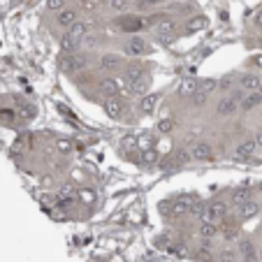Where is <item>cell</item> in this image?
<instances>
[{"label": "cell", "mask_w": 262, "mask_h": 262, "mask_svg": "<svg viewBox=\"0 0 262 262\" xmlns=\"http://www.w3.org/2000/svg\"><path fill=\"white\" fill-rule=\"evenodd\" d=\"M151 51V44L149 40L140 33H135V35H128V40L123 42L121 47V53L125 58H140V56H146Z\"/></svg>", "instance_id": "obj_1"}, {"label": "cell", "mask_w": 262, "mask_h": 262, "mask_svg": "<svg viewBox=\"0 0 262 262\" xmlns=\"http://www.w3.org/2000/svg\"><path fill=\"white\" fill-rule=\"evenodd\" d=\"M88 65V56L81 51H74V53H61V58H58V68H61L63 72H81L86 70Z\"/></svg>", "instance_id": "obj_2"}, {"label": "cell", "mask_w": 262, "mask_h": 262, "mask_svg": "<svg viewBox=\"0 0 262 262\" xmlns=\"http://www.w3.org/2000/svg\"><path fill=\"white\" fill-rule=\"evenodd\" d=\"M116 26H119V30H123V33H128V35H135V33H140L142 28H146V19L140 17V14H121V19L116 21Z\"/></svg>", "instance_id": "obj_3"}, {"label": "cell", "mask_w": 262, "mask_h": 262, "mask_svg": "<svg viewBox=\"0 0 262 262\" xmlns=\"http://www.w3.org/2000/svg\"><path fill=\"white\" fill-rule=\"evenodd\" d=\"M100 68L105 72H123L125 68V56L116 51H107L100 56Z\"/></svg>", "instance_id": "obj_4"}, {"label": "cell", "mask_w": 262, "mask_h": 262, "mask_svg": "<svg viewBox=\"0 0 262 262\" xmlns=\"http://www.w3.org/2000/svg\"><path fill=\"white\" fill-rule=\"evenodd\" d=\"M260 211H262V202L251 197L248 202H244L241 207H237L235 209V218L241 223V220H248V218H253V216H258Z\"/></svg>", "instance_id": "obj_5"}, {"label": "cell", "mask_w": 262, "mask_h": 262, "mask_svg": "<svg viewBox=\"0 0 262 262\" xmlns=\"http://www.w3.org/2000/svg\"><path fill=\"white\" fill-rule=\"evenodd\" d=\"M74 21H79V7H63L61 12H56V26L61 30H70Z\"/></svg>", "instance_id": "obj_6"}, {"label": "cell", "mask_w": 262, "mask_h": 262, "mask_svg": "<svg viewBox=\"0 0 262 262\" xmlns=\"http://www.w3.org/2000/svg\"><path fill=\"white\" fill-rule=\"evenodd\" d=\"M239 112H241V109H239V102H237L232 95H223L218 102H216V114H218V116H227V119H230V116H237Z\"/></svg>", "instance_id": "obj_7"}, {"label": "cell", "mask_w": 262, "mask_h": 262, "mask_svg": "<svg viewBox=\"0 0 262 262\" xmlns=\"http://www.w3.org/2000/svg\"><path fill=\"white\" fill-rule=\"evenodd\" d=\"M158 102H160V93H146V95L140 97V102H137V112L140 116H149L158 109Z\"/></svg>", "instance_id": "obj_8"}, {"label": "cell", "mask_w": 262, "mask_h": 262, "mask_svg": "<svg viewBox=\"0 0 262 262\" xmlns=\"http://www.w3.org/2000/svg\"><path fill=\"white\" fill-rule=\"evenodd\" d=\"M191 156L192 160H197V163H209V160H214V146H211L209 142H197L195 146L191 149Z\"/></svg>", "instance_id": "obj_9"}, {"label": "cell", "mask_w": 262, "mask_h": 262, "mask_svg": "<svg viewBox=\"0 0 262 262\" xmlns=\"http://www.w3.org/2000/svg\"><path fill=\"white\" fill-rule=\"evenodd\" d=\"M102 109L109 119H121L123 114H125V107H123L121 97L119 95H112V97H105V102H102Z\"/></svg>", "instance_id": "obj_10"}, {"label": "cell", "mask_w": 262, "mask_h": 262, "mask_svg": "<svg viewBox=\"0 0 262 262\" xmlns=\"http://www.w3.org/2000/svg\"><path fill=\"white\" fill-rule=\"evenodd\" d=\"M149 88H151V74H144V77L135 79V81L128 84V93H130L132 97H142L149 93Z\"/></svg>", "instance_id": "obj_11"}, {"label": "cell", "mask_w": 262, "mask_h": 262, "mask_svg": "<svg viewBox=\"0 0 262 262\" xmlns=\"http://www.w3.org/2000/svg\"><path fill=\"white\" fill-rule=\"evenodd\" d=\"M251 197H253V188H248V186H239V188H235L232 195H230V204H232V209H237V207H241V204L248 202Z\"/></svg>", "instance_id": "obj_12"}, {"label": "cell", "mask_w": 262, "mask_h": 262, "mask_svg": "<svg viewBox=\"0 0 262 262\" xmlns=\"http://www.w3.org/2000/svg\"><path fill=\"white\" fill-rule=\"evenodd\" d=\"M81 42H84V40L74 37L70 30H63V35H61V51H65V53L79 51V49H81Z\"/></svg>", "instance_id": "obj_13"}, {"label": "cell", "mask_w": 262, "mask_h": 262, "mask_svg": "<svg viewBox=\"0 0 262 262\" xmlns=\"http://www.w3.org/2000/svg\"><path fill=\"white\" fill-rule=\"evenodd\" d=\"M237 84H239V88H244L246 93H253V91H258V88H260L262 77H260V74L248 72V74H241V77L237 79Z\"/></svg>", "instance_id": "obj_14"}, {"label": "cell", "mask_w": 262, "mask_h": 262, "mask_svg": "<svg viewBox=\"0 0 262 262\" xmlns=\"http://www.w3.org/2000/svg\"><path fill=\"white\" fill-rule=\"evenodd\" d=\"M211 204V209H214V216H216V220H225V218H230L232 216V204H230V200H214V202H209Z\"/></svg>", "instance_id": "obj_15"}, {"label": "cell", "mask_w": 262, "mask_h": 262, "mask_svg": "<svg viewBox=\"0 0 262 262\" xmlns=\"http://www.w3.org/2000/svg\"><path fill=\"white\" fill-rule=\"evenodd\" d=\"M239 255H241V260L244 262H260V251H255L253 241H239Z\"/></svg>", "instance_id": "obj_16"}, {"label": "cell", "mask_w": 262, "mask_h": 262, "mask_svg": "<svg viewBox=\"0 0 262 262\" xmlns=\"http://www.w3.org/2000/svg\"><path fill=\"white\" fill-rule=\"evenodd\" d=\"M209 26V19L204 17V14H195V17L186 19V33L188 35H192V33H200V30H204V28Z\"/></svg>", "instance_id": "obj_17"}, {"label": "cell", "mask_w": 262, "mask_h": 262, "mask_svg": "<svg viewBox=\"0 0 262 262\" xmlns=\"http://www.w3.org/2000/svg\"><path fill=\"white\" fill-rule=\"evenodd\" d=\"M97 91H100L105 97L119 95V81H116L114 77H102L100 81H97Z\"/></svg>", "instance_id": "obj_18"}, {"label": "cell", "mask_w": 262, "mask_h": 262, "mask_svg": "<svg viewBox=\"0 0 262 262\" xmlns=\"http://www.w3.org/2000/svg\"><path fill=\"white\" fill-rule=\"evenodd\" d=\"M153 30H156V37H163V35H176V21H174V19L163 17V19H160V21L156 24V26H153Z\"/></svg>", "instance_id": "obj_19"}, {"label": "cell", "mask_w": 262, "mask_h": 262, "mask_svg": "<svg viewBox=\"0 0 262 262\" xmlns=\"http://www.w3.org/2000/svg\"><path fill=\"white\" fill-rule=\"evenodd\" d=\"M260 105H262V95L258 93V91H253V93H246V97L239 102V109H241V114H248Z\"/></svg>", "instance_id": "obj_20"}, {"label": "cell", "mask_w": 262, "mask_h": 262, "mask_svg": "<svg viewBox=\"0 0 262 262\" xmlns=\"http://www.w3.org/2000/svg\"><path fill=\"white\" fill-rule=\"evenodd\" d=\"M144 74H149V70H146L144 65H140V63H130V65H125V68H123V77H125L128 84L135 81V79L144 77Z\"/></svg>", "instance_id": "obj_21"}, {"label": "cell", "mask_w": 262, "mask_h": 262, "mask_svg": "<svg viewBox=\"0 0 262 262\" xmlns=\"http://www.w3.org/2000/svg\"><path fill=\"white\" fill-rule=\"evenodd\" d=\"M197 88H200V81L195 77H184L181 79V86H179V95L184 97H192L197 93Z\"/></svg>", "instance_id": "obj_22"}, {"label": "cell", "mask_w": 262, "mask_h": 262, "mask_svg": "<svg viewBox=\"0 0 262 262\" xmlns=\"http://www.w3.org/2000/svg\"><path fill=\"white\" fill-rule=\"evenodd\" d=\"M191 209H192V204L188 200H179V202H174V204H169V214H172L174 218L191 216Z\"/></svg>", "instance_id": "obj_23"}, {"label": "cell", "mask_w": 262, "mask_h": 262, "mask_svg": "<svg viewBox=\"0 0 262 262\" xmlns=\"http://www.w3.org/2000/svg\"><path fill=\"white\" fill-rule=\"evenodd\" d=\"M237 158H253L255 151H258V144H255V140H246L241 142V144H237Z\"/></svg>", "instance_id": "obj_24"}, {"label": "cell", "mask_w": 262, "mask_h": 262, "mask_svg": "<svg viewBox=\"0 0 262 262\" xmlns=\"http://www.w3.org/2000/svg\"><path fill=\"white\" fill-rule=\"evenodd\" d=\"M107 7L114 14H128L132 7V0H107Z\"/></svg>", "instance_id": "obj_25"}, {"label": "cell", "mask_w": 262, "mask_h": 262, "mask_svg": "<svg viewBox=\"0 0 262 262\" xmlns=\"http://www.w3.org/2000/svg\"><path fill=\"white\" fill-rule=\"evenodd\" d=\"M197 235L202 239H214V237L218 235V223H200L197 225Z\"/></svg>", "instance_id": "obj_26"}, {"label": "cell", "mask_w": 262, "mask_h": 262, "mask_svg": "<svg viewBox=\"0 0 262 262\" xmlns=\"http://www.w3.org/2000/svg\"><path fill=\"white\" fill-rule=\"evenodd\" d=\"M197 91H202L204 95H211V93H216V91H218V79L204 77V81H200V88H197Z\"/></svg>", "instance_id": "obj_27"}, {"label": "cell", "mask_w": 262, "mask_h": 262, "mask_svg": "<svg viewBox=\"0 0 262 262\" xmlns=\"http://www.w3.org/2000/svg\"><path fill=\"white\" fill-rule=\"evenodd\" d=\"M70 33L74 37H79V40H84L88 35V21H74L70 26Z\"/></svg>", "instance_id": "obj_28"}, {"label": "cell", "mask_w": 262, "mask_h": 262, "mask_svg": "<svg viewBox=\"0 0 262 262\" xmlns=\"http://www.w3.org/2000/svg\"><path fill=\"white\" fill-rule=\"evenodd\" d=\"M191 160H192V156L186 149H176L174 151V165L176 167H184L186 163H191Z\"/></svg>", "instance_id": "obj_29"}, {"label": "cell", "mask_w": 262, "mask_h": 262, "mask_svg": "<svg viewBox=\"0 0 262 262\" xmlns=\"http://www.w3.org/2000/svg\"><path fill=\"white\" fill-rule=\"evenodd\" d=\"M53 149L58 151L61 156H70L74 146H72V142H70V140H56V144H53Z\"/></svg>", "instance_id": "obj_30"}, {"label": "cell", "mask_w": 262, "mask_h": 262, "mask_svg": "<svg viewBox=\"0 0 262 262\" xmlns=\"http://www.w3.org/2000/svg\"><path fill=\"white\" fill-rule=\"evenodd\" d=\"M232 86H235V77H223L218 79V91H223V93H230L232 91Z\"/></svg>", "instance_id": "obj_31"}, {"label": "cell", "mask_w": 262, "mask_h": 262, "mask_svg": "<svg viewBox=\"0 0 262 262\" xmlns=\"http://www.w3.org/2000/svg\"><path fill=\"white\" fill-rule=\"evenodd\" d=\"M167 0H142L140 2V9H156V7H163Z\"/></svg>", "instance_id": "obj_32"}, {"label": "cell", "mask_w": 262, "mask_h": 262, "mask_svg": "<svg viewBox=\"0 0 262 262\" xmlns=\"http://www.w3.org/2000/svg\"><path fill=\"white\" fill-rule=\"evenodd\" d=\"M172 128H174V121L167 116V119H163V121L158 123V132H172Z\"/></svg>", "instance_id": "obj_33"}, {"label": "cell", "mask_w": 262, "mask_h": 262, "mask_svg": "<svg viewBox=\"0 0 262 262\" xmlns=\"http://www.w3.org/2000/svg\"><path fill=\"white\" fill-rule=\"evenodd\" d=\"M63 7H68L65 0H47V9H51V12H61Z\"/></svg>", "instance_id": "obj_34"}, {"label": "cell", "mask_w": 262, "mask_h": 262, "mask_svg": "<svg viewBox=\"0 0 262 262\" xmlns=\"http://www.w3.org/2000/svg\"><path fill=\"white\" fill-rule=\"evenodd\" d=\"M158 160V153L156 151H144V153H142V163H149V165H153V163H156Z\"/></svg>", "instance_id": "obj_35"}, {"label": "cell", "mask_w": 262, "mask_h": 262, "mask_svg": "<svg viewBox=\"0 0 262 262\" xmlns=\"http://www.w3.org/2000/svg\"><path fill=\"white\" fill-rule=\"evenodd\" d=\"M207 97H209V95H204L202 91H197L191 100H192V105H195V107H202V105H207Z\"/></svg>", "instance_id": "obj_36"}, {"label": "cell", "mask_w": 262, "mask_h": 262, "mask_svg": "<svg viewBox=\"0 0 262 262\" xmlns=\"http://www.w3.org/2000/svg\"><path fill=\"white\" fill-rule=\"evenodd\" d=\"M79 9H86V12H91V9H93V12H95V9H97V2H95V0H81Z\"/></svg>", "instance_id": "obj_37"}, {"label": "cell", "mask_w": 262, "mask_h": 262, "mask_svg": "<svg viewBox=\"0 0 262 262\" xmlns=\"http://www.w3.org/2000/svg\"><path fill=\"white\" fill-rule=\"evenodd\" d=\"M237 255H235V251H230V248H225V251H220V260H225V262H232L235 260Z\"/></svg>", "instance_id": "obj_38"}, {"label": "cell", "mask_w": 262, "mask_h": 262, "mask_svg": "<svg viewBox=\"0 0 262 262\" xmlns=\"http://www.w3.org/2000/svg\"><path fill=\"white\" fill-rule=\"evenodd\" d=\"M253 140H255V144H258V149L262 151V128L260 130H255V135H253Z\"/></svg>", "instance_id": "obj_39"}, {"label": "cell", "mask_w": 262, "mask_h": 262, "mask_svg": "<svg viewBox=\"0 0 262 262\" xmlns=\"http://www.w3.org/2000/svg\"><path fill=\"white\" fill-rule=\"evenodd\" d=\"M253 24H255V26H258V28H262V9H258V12H255Z\"/></svg>", "instance_id": "obj_40"}, {"label": "cell", "mask_w": 262, "mask_h": 262, "mask_svg": "<svg viewBox=\"0 0 262 262\" xmlns=\"http://www.w3.org/2000/svg\"><path fill=\"white\" fill-rule=\"evenodd\" d=\"M158 40H160L163 44H172L176 40V35H163V37H158Z\"/></svg>", "instance_id": "obj_41"}, {"label": "cell", "mask_w": 262, "mask_h": 262, "mask_svg": "<svg viewBox=\"0 0 262 262\" xmlns=\"http://www.w3.org/2000/svg\"><path fill=\"white\" fill-rule=\"evenodd\" d=\"M253 65H255V68H260V70H262V53H258V56H253Z\"/></svg>", "instance_id": "obj_42"}, {"label": "cell", "mask_w": 262, "mask_h": 262, "mask_svg": "<svg viewBox=\"0 0 262 262\" xmlns=\"http://www.w3.org/2000/svg\"><path fill=\"white\" fill-rule=\"evenodd\" d=\"M258 93H260V95H262V84H260V88H258Z\"/></svg>", "instance_id": "obj_43"}, {"label": "cell", "mask_w": 262, "mask_h": 262, "mask_svg": "<svg viewBox=\"0 0 262 262\" xmlns=\"http://www.w3.org/2000/svg\"><path fill=\"white\" fill-rule=\"evenodd\" d=\"M258 191H260V192H262V181H260V186H258Z\"/></svg>", "instance_id": "obj_44"}, {"label": "cell", "mask_w": 262, "mask_h": 262, "mask_svg": "<svg viewBox=\"0 0 262 262\" xmlns=\"http://www.w3.org/2000/svg\"><path fill=\"white\" fill-rule=\"evenodd\" d=\"M260 262H262V251H260Z\"/></svg>", "instance_id": "obj_45"}]
</instances>
